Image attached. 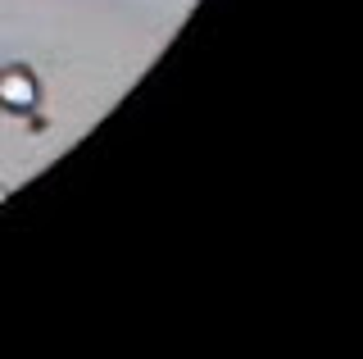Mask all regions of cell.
I'll return each mask as SVG.
<instances>
[{
	"label": "cell",
	"mask_w": 363,
	"mask_h": 359,
	"mask_svg": "<svg viewBox=\"0 0 363 359\" xmlns=\"http://www.w3.org/2000/svg\"><path fill=\"white\" fill-rule=\"evenodd\" d=\"M0 105L14 109V114H28L32 105H37V77H32L28 69H5L0 73Z\"/></svg>",
	"instance_id": "obj_1"
},
{
	"label": "cell",
	"mask_w": 363,
	"mask_h": 359,
	"mask_svg": "<svg viewBox=\"0 0 363 359\" xmlns=\"http://www.w3.org/2000/svg\"><path fill=\"white\" fill-rule=\"evenodd\" d=\"M0 200H5V187H0Z\"/></svg>",
	"instance_id": "obj_2"
}]
</instances>
